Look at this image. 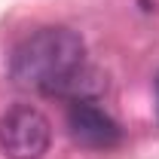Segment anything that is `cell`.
<instances>
[{"mask_svg":"<svg viewBox=\"0 0 159 159\" xmlns=\"http://www.w3.org/2000/svg\"><path fill=\"white\" fill-rule=\"evenodd\" d=\"M67 135L80 147L110 150L122 141V129L104 107H98V101H70V107H67Z\"/></svg>","mask_w":159,"mask_h":159,"instance_id":"cell-3","label":"cell"},{"mask_svg":"<svg viewBox=\"0 0 159 159\" xmlns=\"http://www.w3.org/2000/svg\"><path fill=\"white\" fill-rule=\"evenodd\" d=\"M9 77L19 89L67 101H95L104 77L86 61V43L74 28L43 25L16 43Z\"/></svg>","mask_w":159,"mask_h":159,"instance_id":"cell-1","label":"cell"},{"mask_svg":"<svg viewBox=\"0 0 159 159\" xmlns=\"http://www.w3.org/2000/svg\"><path fill=\"white\" fill-rule=\"evenodd\" d=\"M156 110H159V74H156Z\"/></svg>","mask_w":159,"mask_h":159,"instance_id":"cell-4","label":"cell"},{"mask_svg":"<svg viewBox=\"0 0 159 159\" xmlns=\"http://www.w3.org/2000/svg\"><path fill=\"white\" fill-rule=\"evenodd\" d=\"M52 144V122L31 104L9 107L0 116V150L6 159H40Z\"/></svg>","mask_w":159,"mask_h":159,"instance_id":"cell-2","label":"cell"}]
</instances>
